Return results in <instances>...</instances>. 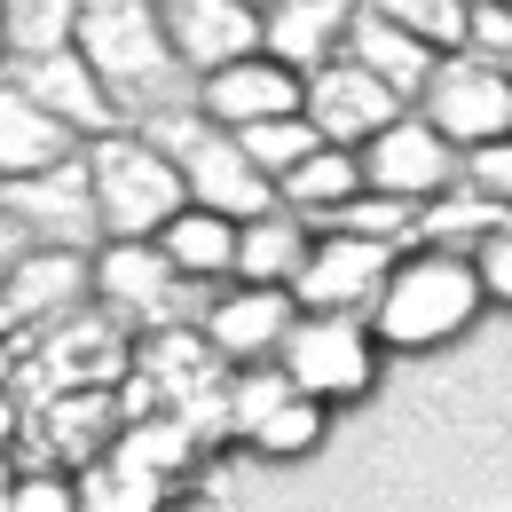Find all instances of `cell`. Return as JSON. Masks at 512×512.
<instances>
[{"label":"cell","instance_id":"6da1fadb","mask_svg":"<svg viewBox=\"0 0 512 512\" xmlns=\"http://www.w3.org/2000/svg\"><path fill=\"white\" fill-rule=\"evenodd\" d=\"M71 48L103 79L119 127H150V119L197 103V79L182 71L174 40H166L158 0H79V40Z\"/></svg>","mask_w":512,"mask_h":512},{"label":"cell","instance_id":"7a4b0ae2","mask_svg":"<svg viewBox=\"0 0 512 512\" xmlns=\"http://www.w3.org/2000/svg\"><path fill=\"white\" fill-rule=\"evenodd\" d=\"M87 182H95V213H103V245H158L166 221L190 205L182 166L166 150H150L134 127L87 142Z\"/></svg>","mask_w":512,"mask_h":512},{"label":"cell","instance_id":"3957f363","mask_svg":"<svg viewBox=\"0 0 512 512\" xmlns=\"http://www.w3.org/2000/svg\"><path fill=\"white\" fill-rule=\"evenodd\" d=\"M481 300H489V292H481V268L465 253L426 245V253L394 260L379 308H371V339H386V347H434L449 331H465Z\"/></svg>","mask_w":512,"mask_h":512},{"label":"cell","instance_id":"277c9868","mask_svg":"<svg viewBox=\"0 0 512 512\" xmlns=\"http://www.w3.org/2000/svg\"><path fill=\"white\" fill-rule=\"evenodd\" d=\"M95 308L119 323V331H197L205 308H213V292L190 284V276H174L158 245H103L95 253Z\"/></svg>","mask_w":512,"mask_h":512},{"label":"cell","instance_id":"5b68a950","mask_svg":"<svg viewBox=\"0 0 512 512\" xmlns=\"http://www.w3.org/2000/svg\"><path fill=\"white\" fill-rule=\"evenodd\" d=\"M0 213L40 253H103V213H95V182H87V150L48 166V174L0 182Z\"/></svg>","mask_w":512,"mask_h":512},{"label":"cell","instance_id":"8992f818","mask_svg":"<svg viewBox=\"0 0 512 512\" xmlns=\"http://www.w3.org/2000/svg\"><path fill=\"white\" fill-rule=\"evenodd\" d=\"M418 119L434 134H449L457 150H481V142H505L512 134V87L505 64H481V56H442L426 95H418Z\"/></svg>","mask_w":512,"mask_h":512},{"label":"cell","instance_id":"52a82bcc","mask_svg":"<svg viewBox=\"0 0 512 512\" xmlns=\"http://www.w3.org/2000/svg\"><path fill=\"white\" fill-rule=\"evenodd\" d=\"M95 300V253H32L8 268L0 284V339H48L56 323H71L79 308Z\"/></svg>","mask_w":512,"mask_h":512},{"label":"cell","instance_id":"ba28073f","mask_svg":"<svg viewBox=\"0 0 512 512\" xmlns=\"http://www.w3.org/2000/svg\"><path fill=\"white\" fill-rule=\"evenodd\" d=\"M276 371L300 386L308 402H347L371 386V323L363 316H300Z\"/></svg>","mask_w":512,"mask_h":512},{"label":"cell","instance_id":"9c48e42d","mask_svg":"<svg viewBox=\"0 0 512 512\" xmlns=\"http://www.w3.org/2000/svg\"><path fill=\"white\" fill-rule=\"evenodd\" d=\"M386 276H394V245L323 229L308 268L292 276V308H300V316H363V308H379Z\"/></svg>","mask_w":512,"mask_h":512},{"label":"cell","instance_id":"30bf717a","mask_svg":"<svg viewBox=\"0 0 512 512\" xmlns=\"http://www.w3.org/2000/svg\"><path fill=\"white\" fill-rule=\"evenodd\" d=\"M300 111H308V127L331 142V150H363V142H379L394 119H402V95L371 79L363 64H347V56H331L323 71L300 79Z\"/></svg>","mask_w":512,"mask_h":512},{"label":"cell","instance_id":"8fae6325","mask_svg":"<svg viewBox=\"0 0 512 512\" xmlns=\"http://www.w3.org/2000/svg\"><path fill=\"white\" fill-rule=\"evenodd\" d=\"M355 158H363V190H371V197L434 205V197L457 182V158H465V150H457L449 134H434L418 111H402V119H394L379 142H363Z\"/></svg>","mask_w":512,"mask_h":512},{"label":"cell","instance_id":"7c38bea8","mask_svg":"<svg viewBox=\"0 0 512 512\" xmlns=\"http://www.w3.org/2000/svg\"><path fill=\"white\" fill-rule=\"evenodd\" d=\"M174 166H182L190 205L221 213V221H237V229H245V221H260V213H276V182H268L253 158H245V142H237V134H221L213 119H205V134H197Z\"/></svg>","mask_w":512,"mask_h":512},{"label":"cell","instance_id":"4fadbf2b","mask_svg":"<svg viewBox=\"0 0 512 512\" xmlns=\"http://www.w3.org/2000/svg\"><path fill=\"white\" fill-rule=\"evenodd\" d=\"M166 16V40L190 79H213V71L260 56V0H158Z\"/></svg>","mask_w":512,"mask_h":512},{"label":"cell","instance_id":"5bb4252c","mask_svg":"<svg viewBox=\"0 0 512 512\" xmlns=\"http://www.w3.org/2000/svg\"><path fill=\"white\" fill-rule=\"evenodd\" d=\"M119 363H127L119 323L103 316V308H79L71 323H56V331L40 339L32 363H16V379H32L48 402H56V394H95V379H111Z\"/></svg>","mask_w":512,"mask_h":512},{"label":"cell","instance_id":"9a60e30c","mask_svg":"<svg viewBox=\"0 0 512 512\" xmlns=\"http://www.w3.org/2000/svg\"><path fill=\"white\" fill-rule=\"evenodd\" d=\"M292 292H268V284H229V292H213V308H205V347L221 355V363H245L260 371L268 355H284V339H292Z\"/></svg>","mask_w":512,"mask_h":512},{"label":"cell","instance_id":"2e32d148","mask_svg":"<svg viewBox=\"0 0 512 512\" xmlns=\"http://www.w3.org/2000/svg\"><path fill=\"white\" fill-rule=\"evenodd\" d=\"M229 426L260 442L268 457H300V449L323 434V402H308L300 386L284 379V371H245V379H229Z\"/></svg>","mask_w":512,"mask_h":512},{"label":"cell","instance_id":"e0dca14e","mask_svg":"<svg viewBox=\"0 0 512 512\" xmlns=\"http://www.w3.org/2000/svg\"><path fill=\"white\" fill-rule=\"evenodd\" d=\"M0 79H8L16 95H32L48 119H64L79 142H103V134H119V111H111L103 79L87 71V56H79V48H64V56H32V64H8Z\"/></svg>","mask_w":512,"mask_h":512},{"label":"cell","instance_id":"ac0fdd59","mask_svg":"<svg viewBox=\"0 0 512 512\" xmlns=\"http://www.w3.org/2000/svg\"><path fill=\"white\" fill-rule=\"evenodd\" d=\"M197 111L221 134H245V127H260V119H292V111H300V71L268 64V56H245V64L197 79Z\"/></svg>","mask_w":512,"mask_h":512},{"label":"cell","instance_id":"d6986e66","mask_svg":"<svg viewBox=\"0 0 512 512\" xmlns=\"http://www.w3.org/2000/svg\"><path fill=\"white\" fill-rule=\"evenodd\" d=\"M347 16H355V8H323V0H268V8H260V56L308 79V71H323L331 56H339Z\"/></svg>","mask_w":512,"mask_h":512},{"label":"cell","instance_id":"ffe728a7","mask_svg":"<svg viewBox=\"0 0 512 512\" xmlns=\"http://www.w3.org/2000/svg\"><path fill=\"white\" fill-rule=\"evenodd\" d=\"M339 56H347V64H363L371 79H386L402 103H410V95H426V79H434V64H442L426 40H410L402 24H386V16H371V8H355V16H347Z\"/></svg>","mask_w":512,"mask_h":512},{"label":"cell","instance_id":"44dd1931","mask_svg":"<svg viewBox=\"0 0 512 512\" xmlns=\"http://www.w3.org/2000/svg\"><path fill=\"white\" fill-rule=\"evenodd\" d=\"M87 142L64 127V119H48L32 95H16L8 79H0V182H24V174H48V166H64L79 158Z\"/></svg>","mask_w":512,"mask_h":512},{"label":"cell","instance_id":"7402d4cb","mask_svg":"<svg viewBox=\"0 0 512 512\" xmlns=\"http://www.w3.org/2000/svg\"><path fill=\"white\" fill-rule=\"evenodd\" d=\"M308 253H316V229L300 221V213H260V221H245L237 229V284H268V292H292V276L308 268Z\"/></svg>","mask_w":512,"mask_h":512},{"label":"cell","instance_id":"603a6c76","mask_svg":"<svg viewBox=\"0 0 512 512\" xmlns=\"http://www.w3.org/2000/svg\"><path fill=\"white\" fill-rule=\"evenodd\" d=\"M158 253H166L174 276H190V284H237V221H221V213H205V205H182V213L166 221Z\"/></svg>","mask_w":512,"mask_h":512},{"label":"cell","instance_id":"cb8c5ba5","mask_svg":"<svg viewBox=\"0 0 512 512\" xmlns=\"http://www.w3.org/2000/svg\"><path fill=\"white\" fill-rule=\"evenodd\" d=\"M355 197H363V158H355V150H331V142H323L292 182H276V205H284V213H300L308 229L331 221L339 205H355Z\"/></svg>","mask_w":512,"mask_h":512},{"label":"cell","instance_id":"d4e9b609","mask_svg":"<svg viewBox=\"0 0 512 512\" xmlns=\"http://www.w3.org/2000/svg\"><path fill=\"white\" fill-rule=\"evenodd\" d=\"M0 32H8V64L64 56L71 40H79V0H8L0 8Z\"/></svg>","mask_w":512,"mask_h":512},{"label":"cell","instance_id":"484cf974","mask_svg":"<svg viewBox=\"0 0 512 512\" xmlns=\"http://www.w3.org/2000/svg\"><path fill=\"white\" fill-rule=\"evenodd\" d=\"M418 229H426V245L473 260L489 237H505V229H512V213H505V205H489V197H473V190H457V197H442V205H426Z\"/></svg>","mask_w":512,"mask_h":512},{"label":"cell","instance_id":"4316f807","mask_svg":"<svg viewBox=\"0 0 512 512\" xmlns=\"http://www.w3.org/2000/svg\"><path fill=\"white\" fill-rule=\"evenodd\" d=\"M71 512H158V473L127 465L119 449L71 481Z\"/></svg>","mask_w":512,"mask_h":512},{"label":"cell","instance_id":"83f0119b","mask_svg":"<svg viewBox=\"0 0 512 512\" xmlns=\"http://www.w3.org/2000/svg\"><path fill=\"white\" fill-rule=\"evenodd\" d=\"M237 142H245V158H253L268 182H292V174L323 150V134L308 127V111H292V119H260V127H245Z\"/></svg>","mask_w":512,"mask_h":512},{"label":"cell","instance_id":"f1b7e54d","mask_svg":"<svg viewBox=\"0 0 512 512\" xmlns=\"http://www.w3.org/2000/svg\"><path fill=\"white\" fill-rule=\"evenodd\" d=\"M355 8L402 24V32L426 40L434 56H457V48H465V16H473V0H355Z\"/></svg>","mask_w":512,"mask_h":512},{"label":"cell","instance_id":"f546056e","mask_svg":"<svg viewBox=\"0 0 512 512\" xmlns=\"http://www.w3.org/2000/svg\"><path fill=\"white\" fill-rule=\"evenodd\" d=\"M418 213H426V205H402V197H371V190H363L355 205H339L323 229H339V237H371V245H402V237L418 229Z\"/></svg>","mask_w":512,"mask_h":512},{"label":"cell","instance_id":"4dcf8cb0","mask_svg":"<svg viewBox=\"0 0 512 512\" xmlns=\"http://www.w3.org/2000/svg\"><path fill=\"white\" fill-rule=\"evenodd\" d=\"M457 174H465V190H473V197H489V205H505V213H512V134H505V142L465 150Z\"/></svg>","mask_w":512,"mask_h":512},{"label":"cell","instance_id":"1f68e13d","mask_svg":"<svg viewBox=\"0 0 512 512\" xmlns=\"http://www.w3.org/2000/svg\"><path fill=\"white\" fill-rule=\"evenodd\" d=\"M465 56H481V64H505L512 56V8L505 0H473V16H465Z\"/></svg>","mask_w":512,"mask_h":512},{"label":"cell","instance_id":"d6a6232c","mask_svg":"<svg viewBox=\"0 0 512 512\" xmlns=\"http://www.w3.org/2000/svg\"><path fill=\"white\" fill-rule=\"evenodd\" d=\"M0 512H71V481H56V473H24Z\"/></svg>","mask_w":512,"mask_h":512},{"label":"cell","instance_id":"836d02e7","mask_svg":"<svg viewBox=\"0 0 512 512\" xmlns=\"http://www.w3.org/2000/svg\"><path fill=\"white\" fill-rule=\"evenodd\" d=\"M473 268H481V292L512 308V229H505V237H489V245L473 253Z\"/></svg>","mask_w":512,"mask_h":512},{"label":"cell","instance_id":"e575fe53","mask_svg":"<svg viewBox=\"0 0 512 512\" xmlns=\"http://www.w3.org/2000/svg\"><path fill=\"white\" fill-rule=\"evenodd\" d=\"M32 253V245H24V237H16V229H8V213H0V284H8V268H16V260Z\"/></svg>","mask_w":512,"mask_h":512},{"label":"cell","instance_id":"d590c367","mask_svg":"<svg viewBox=\"0 0 512 512\" xmlns=\"http://www.w3.org/2000/svg\"><path fill=\"white\" fill-rule=\"evenodd\" d=\"M16 426H24V410H16V394H0V449L16 442Z\"/></svg>","mask_w":512,"mask_h":512},{"label":"cell","instance_id":"8d00e7d4","mask_svg":"<svg viewBox=\"0 0 512 512\" xmlns=\"http://www.w3.org/2000/svg\"><path fill=\"white\" fill-rule=\"evenodd\" d=\"M8 386H16V347L0 339V394H8Z\"/></svg>","mask_w":512,"mask_h":512},{"label":"cell","instance_id":"74e56055","mask_svg":"<svg viewBox=\"0 0 512 512\" xmlns=\"http://www.w3.org/2000/svg\"><path fill=\"white\" fill-rule=\"evenodd\" d=\"M8 489H16V473H8V449H0V505H8Z\"/></svg>","mask_w":512,"mask_h":512},{"label":"cell","instance_id":"f35d334b","mask_svg":"<svg viewBox=\"0 0 512 512\" xmlns=\"http://www.w3.org/2000/svg\"><path fill=\"white\" fill-rule=\"evenodd\" d=\"M260 8H268V0H260ZM323 8H355V0H323Z\"/></svg>","mask_w":512,"mask_h":512},{"label":"cell","instance_id":"ab89813d","mask_svg":"<svg viewBox=\"0 0 512 512\" xmlns=\"http://www.w3.org/2000/svg\"><path fill=\"white\" fill-rule=\"evenodd\" d=\"M0 71H8V32H0Z\"/></svg>","mask_w":512,"mask_h":512},{"label":"cell","instance_id":"60d3db41","mask_svg":"<svg viewBox=\"0 0 512 512\" xmlns=\"http://www.w3.org/2000/svg\"><path fill=\"white\" fill-rule=\"evenodd\" d=\"M505 87H512V56H505Z\"/></svg>","mask_w":512,"mask_h":512},{"label":"cell","instance_id":"b9f144b4","mask_svg":"<svg viewBox=\"0 0 512 512\" xmlns=\"http://www.w3.org/2000/svg\"><path fill=\"white\" fill-rule=\"evenodd\" d=\"M0 8H8V0H0Z\"/></svg>","mask_w":512,"mask_h":512},{"label":"cell","instance_id":"7bdbcfd3","mask_svg":"<svg viewBox=\"0 0 512 512\" xmlns=\"http://www.w3.org/2000/svg\"><path fill=\"white\" fill-rule=\"evenodd\" d=\"M505 8H512V0H505Z\"/></svg>","mask_w":512,"mask_h":512}]
</instances>
